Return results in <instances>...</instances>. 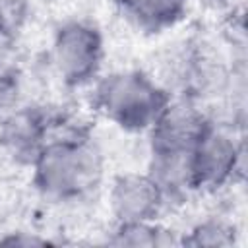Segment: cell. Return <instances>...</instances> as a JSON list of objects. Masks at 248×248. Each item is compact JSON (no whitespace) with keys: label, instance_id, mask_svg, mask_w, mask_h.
<instances>
[{"label":"cell","instance_id":"9c48e42d","mask_svg":"<svg viewBox=\"0 0 248 248\" xmlns=\"http://www.w3.org/2000/svg\"><path fill=\"white\" fill-rule=\"evenodd\" d=\"M4 25H6V14H4V8L0 4V33L4 31Z\"/></svg>","mask_w":248,"mask_h":248},{"label":"cell","instance_id":"8992f818","mask_svg":"<svg viewBox=\"0 0 248 248\" xmlns=\"http://www.w3.org/2000/svg\"><path fill=\"white\" fill-rule=\"evenodd\" d=\"M124 10L145 27H165L174 23L186 10L188 0H120Z\"/></svg>","mask_w":248,"mask_h":248},{"label":"cell","instance_id":"3957f363","mask_svg":"<svg viewBox=\"0 0 248 248\" xmlns=\"http://www.w3.org/2000/svg\"><path fill=\"white\" fill-rule=\"evenodd\" d=\"M52 58L58 74L72 85L89 81L103 58V41L95 27L83 21L62 25L54 37Z\"/></svg>","mask_w":248,"mask_h":248},{"label":"cell","instance_id":"6da1fadb","mask_svg":"<svg viewBox=\"0 0 248 248\" xmlns=\"http://www.w3.org/2000/svg\"><path fill=\"white\" fill-rule=\"evenodd\" d=\"M101 174L99 153L85 140H56L35 155V182L54 198H78Z\"/></svg>","mask_w":248,"mask_h":248},{"label":"cell","instance_id":"5b68a950","mask_svg":"<svg viewBox=\"0 0 248 248\" xmlns=\"http://www.w3.org/2000/svg\"><path fill=\"white\" fill-rule=\"evenodd\" d=\"M165 200V190L151 174H122L110 190V207L120 223H151Z\"/></svg>","mask_w":248,"mask_h":248},{"label":"cell","instance_id":"7a4b0ae2","mask_svg":"<svg viewBox=\"0 0 248 248\" xmlns=\"http://www.w3.org/2000/svg\"><path fill=\"white\" fill-rule=\"evenodd\" d=\"M99 110L126 130L151 128L163 108L167 95L140 72H120L107 76L95 93Z\"/></svg>","mask_w":248,"mask_h":248},{"label":"cell","instance_id":"277c9868","mask_svg":"<svg viewBox=\"0 0 248 248\" xmlns=\"http://www.w3.org/2000/svg\"><path fill=\"white\" fill-rule=\"evenodd\" d=\"M240 149L232 136L205 124L188 155V186L217 188L236 170Z\"/></svg>","mask_w":248,"mask_h":248},{"label":"cell","instance_id":"52a82bcc","mask_svg":"<svg viewBox=\"0 0 248 248\" xmlns=\"http://www.w3.org/2000/svg\"><path fill=\"white\" fill-rule=\"evenodd\" d=\"M157 229L151 223H120L118 229V244H130V246H153L159 244Z\"/></svg>","mask_w":248,"mask_h":248},{"label":"cell","instance_id":"ba28073f","mask_svg":"<svg viewBox=\"0 0 248 248\" xmlns=\"http://www.w3.org/2000/svg\"><path fill=\"white\" fill-rule=\"evenodd\" d=\"M229 232H231V229H227L223 223H205L194 232V236H196L198 244H211V246L217 244V246H221V244L231 242Z\"/></svg>","mask_w":248,"mask_h":248}]
</instances>
